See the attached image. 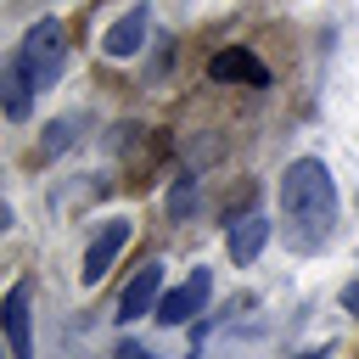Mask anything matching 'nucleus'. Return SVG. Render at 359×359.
Here are the masks:
<instances>
[{
    "label": "nucleus",
    "mask_w": 359,
    "mask_h": 359,
    "mask_svg": "<svg viewBox=\"0 0 359 359\" xmlns=\"http://www.w3.org/2000/svg\"><path fill=\"white\" fill-rule=\"evenodd\" d=\"M0 325H6V348L11 359H34V320H28V286L17 280L0 303Z\"/></svg>",
    "instance_id": "nucleus-7"
},
{
    "label": "nucleus",
    "mask_w": 359,
    "mask_h": 359,
    "mask_svg": "<svg viewBox=\"0 0 359 359\" xmlns=\"http://www.w3.org/2000/svg\"><path fill=\"white\" fill-rule=\"evenodd\" d=\"M264 241H269V219H264V213H241V219H230V224H224L230 264H252V258L264 252Z\"/></svg>",
    "instance_id": "nucleus-9"
},
{
    "label": "nucleus",
    "mask_w": 359,
    "mask_h": 359,
    "mask_svg": "<svg viewBox=\"0 0 359 359\" xmlns=\"http://www.w3.org/2000/svg\"><path fill=\"white\" fill-rule=\"evenodd\" d=\"M157 303H163V264H140L135 269V280L123 286V297H118V325H135L140 314H157Z\"/></svg>",
    "instance_id": "nucleus-5"
},
{
    "label": "nucleus",
    "mask_w": 359,
    "mask_h": 359,
    "mask_svg": "<svg viewBox=\"0 0 359 359\" xmlns=\"http://www.w3.org/2000/svg\"><path fill=\"white\" fill-rule=\"evenodd\" d=\"M123 247H129V224H123V219H107V224L90 236V247H84V269H79L84 286H95V280L112 269V258H118Z\"/></svg>",
    "instance_id": "nucleus-6"
},
{
    "label": "nucleus",
    "mask_w": 359,
    "mask_h": 359,
    "mask_svg": "<svg viewBox=\"0 0 359 359\" xmlns=\"http://www.w3.org/2000/svg\"><path fill=\"white\" fill-rule=\"evenodd\" d=\"M146 22H151V11H146V6L123 11V17H118V22L107 28V34H101V50H107L112 62H129V56H135V50L146 45Z\"/></svg>",
    "instance_id": "nucleus-8"
},
{
    "label": "nucleus",
    "mask_w": 359,
    "mask_h": 359,
    "mask_svg": "<svg viewBox=\"0 0 359 359\" xmlns=\"http://www.w3.org/2000/svg\"><path fill=\"white\" fill-rule=\"evenodd\" d=\"M168 213H174V219L196 213V180H191V174H180V180H174V191H168Z\"/></svg>",
    "instance_id": "nucleus-11"
},
{
    "label": "nucleus",
    "mask_w": 359,
    "mask_h": 359,
    "mask_svg": "<svg viewBox=\"0 0 359 359\" xmlns=\"http://www.w3.org/2000/svg\"><path fill=\"white\" fill-rule=\"evenodd\" d=\"M17 56L28 62V73H34V84L45 90L56 73H62V56H67V45H62V22L56 17H39L28 34H22V45H17Z\"/></svg>",
    "instance_id": "nucleus-2"
},
{
    "label": "nucleus",
    "mask_w": 359,
    "mask_h": 359,
    "mask_svg": "<svg viewBox=\"0 0 359 359\" xmlns=\"http://www.w3.org/2000/svg\"><path fill=\"white\" fill-rule=\"evenodd\" d=\"M208 79L213 84H269V62L258 56V50H247V45H224V50H213L208 56Z\"/></svg>",
    "instance_id": "nucleus-4"
},
{
    "label": "nucleus",
    "mask_w": 359,
    "mask_h": 359,
    "mask_svg": "<svg viewBox=\"0 0 359 359\" xmlns=\"http://www.w3.org/2000/svg\"><path fill=\"white\" fill-rule=\"evenodd\" d=\"M292 359H325V348H309V353H292Z\"/></svg>",
    "instance_id": "nucleus-14"
},
{
    "label": "nucleus",
    "mask_w": 359,
    "mask_h": 359,
    "mask_svg": "<svg viewBox=\"0 0 359 359\" xmlns=\"http://www.w3.org/2000/svg\"><path fill=\"white\" fill-rule=\"evenodd\" d=\"M208 297H213V269H191L174 292H163V303H157V325H191L202 309H208Z\"/></svg>",
    "instance_id": "nucleus-3"
},
{
    "label": "nucleus",
    "mask_w": 359,
    "mask_h": 359,
    "mask_svg": "<svg viewBox=\"0 0 359 359\" xmlns=\"http://www.w3.org/2000/svg\"><path fill=\"white\" fill-rule=\"evenodd\" d=\"M67 140H73V118H56V123L45 129V157H56V151H67Z\"/></svg>",
    "instance_id": "nucleus-12"
},
{
    "label": "nucleus",
    "mask_w": 359,
    "mask_h": 359,
    "mask_svg": "<svg viewBox=\"0 0 359 359\" xmlns=\"http://www.w3.org/2000/svg\"><path fill=\"white\" fill-rule=\"evenodd\" d=\"M34 73H28V62L11 50V62H6V118H28V107H34Z\"/></svg>",
    "instance_id": "nucleus-10"
},
{
    "label": "nucleus",
    "mask_w": 359,
    "mask_h": 359,
    "mask_svg": "<svg viewBox=\"0 0 359 359\" xmlns=\"http://www.w3.org/2000/svg\"><path fill=\"white\" fill-rule=\"evenodd\" d=\"M342 309H348V314H353V320H359V280H353V286H348V292H342Z\"/></svg>",
    "instance_id": "nucleus-13"
},
{
    "label": "nucleus",
    "mask_w": 359,
    "mask_h": 359,
    "mask_svg": "<svg viewBox=\"0 0 359 359\" xmlns=\"http://www.w3.org/2000/svg\"><path fill=\"white\" fill-rule=\"evenodd\" d=\"M280 208L292 224L325 236L331 219H337V185H331V168L320 157H297L286 174H280Z\"/></svg>",
    "instance_id": "nucleus-1"
}]
</instances>
